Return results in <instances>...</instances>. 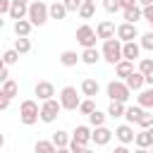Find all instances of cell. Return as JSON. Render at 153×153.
Listing matches in <instances>:
<instances>
[{
	"label": "cell",
	"instance_id": "obj_1",
	"mask_svg": "<svg viewBox=\"0 0 153 153\" xmlns=\"http://www.w3.org/2000/svg\"><path fill=\"white\" fill-rule=\"evenodd\" d=\"M33 26H43L50 19V5H45L43 0H31L29 2V17H26Z\"/></svg>",
	"mask_w": 153,
	"mask_h": 153
},
{
	"label": "cell",
	"instance_id": "obj_2",
	"mask_svg": "<svg viewBox=\"0 0 153 153\" xmlns=\"http://www.w3.org/2000/svg\"><path fill=\"white\" fill-rule=\"evenodd\" d=\"M122 41L120 38H108V41H103V60L105 62H110V65H117L120 60H124V55H122Z\"/></svg>",
	"mask_w": 153,
	"mask_h": 153
},
{
	"label": "cell",
	"instance_id": "obj_3",
	"mask_svg": "<svg viewBox=\"0 0 153 153\" xmlns=\"http://www.w3.org/2000/svg\"><path fill=\"white\" fill-rule=\"evenodd\" d=\"M19 120H22V124H26V127H31V124H36L38 120H41V108H38V103L36 100H22V105H19Z\"/></svg>",
	"mask_w": 153,
	"mask_h": 153
},
{
	"label": "cell",
	"instance_id": "obj_4",
	"mask_svg": "<svg viewBox=\"0 0 153 153\" xmlns=\"http://www.w3.org/2000/svg\"><path fill=\"white\" fill-rule=\"evenodd\" d=\"M60 103H62V110H79L81 98H79V93H76L74 86H65L60 91Z\"/></svg>",
	"mask_w": 153,
	"mask_h": 153
},
{
	"label": "cell",
	"instance_id": "obj_5",
	"mask_svg": "<svg viewBox=\"0 0 153 153\" xmlns=\"http://www.w3.org/2000/svg\"><path fill=\"white\" fill-rule=\"evenodd\" d=\"M60 110H62V103L60 100H55V98L43 100V105H41V122H45V124L55 122L57 115H60Z\"/></svg>",
	"mask_w": 153,
	"mask_h": 153
},
{
	"label": "cell",
	"instance_id": "obj_6",
	"mask_svg": "<svg viewBox=\"0 0 153 153\" xmlns=\"http://www.w3.org/2000/svg\"><path fill=\"white\" fill-rule=\"evenodd\" d=\"M105 91H108L110 100H120V103H127V100H129V93H131V88H129L124 81H110Z\"/></svg>",
	"mask_w": 153,
	"mask_h": 153
},
{
	"label": "cell",
	"instance_id": "obj_7",
	"mask_svg": "<svg viewBox=\"0 0 153 153\" xmlns=\"http://www.w3.org/2000/svg\"><path fill=\"white\" fill-rule=\"evenodd\" d=\"M96 38H98V33H96L88 24H81V26L76 29V43H79L81 48H96Z\"/></svg>",
	"mask_w": 153,
	"mask_h": 153
},
{
	"label": "cell",
	"instance_id": "obj_8",
	"mask_svg": "<svg viewBox=\"0 0 153 153\" xmlns=\"http://www.w3.org/2000/svg\"><path fill=\"white\" fill-rule=\"evenodd\" d=\"M136 36H139V31H136V24L122 22V24L117 26V38H120L122 43H129V41H134Z\"/></svg>",
	"mask_w": 153,
	"mask_h": 153
},
{
	"label": "cell",
	"instance_id": "obj_9",
	"mask_svg": "<svg viewBox=\"0 0 153 153\" xmlns=\"http://www.w3.org/2000/svg\"><path fill=\"white\" fill-rule=\"evenodd\" d=\"M96 33H98V38L108 41V38H115V36H117V26H115L110 19H103V22H98V26H96Z\"/></svg>",
	"mask_w": 153,
	"mask_h": 153
},
{
	"label": "cell",
	"instance_id": "obj_10",
	"mask_svg": "<svg viewBox=\"0 0 153 153\" xmlns=\"http://www.w3.org/2000/svg\"><path fill=\"white\" fill-rule=\"evenodd\" d=\"M33 93L38 96V100H50V98L55 96V86H53L50 81H38L36 88H33Z\"/></svg>",
	"mask_w": 153,
	"mask_h": 153
},
{
	"label": "cell",
	"instance_id": "obj_11",
	"mask_svg": "<svg viewBox=\"0 0 153 153\" xmlns=\"http://www.w3.org/2000/svg\"><path fill=\"white\" fill-rule=\"evenodd\" d=\"M115 136H117L120 143H131V141L136 139V134H134V129H131L129 122H127V124H120V127L115 129Z\"/></svg>",
	"mask_w": 153,
	"mask_h": 153
},
{
	"label": "cell",
	"instance_id": "obj_12",
	"mask_svg": "<svg viewBox=\"0 0 153 153\" xmlns=\"http://www.w3.org/2000/svg\"><path fill=\"white\" fill-rule=\"evenodd\" d=\"M72 139H74V141H79L81 146H86L88 141H93V131H91L86 124H79V127L72 131Z\"/></svg>",
	"mask_w": 153,
	"mask_h": 153
},
{
	"label": "cell",
	"instance_id": "obj_13",
	"mask_svg": "<svg viewBox=\"0 0 153 153\" xmlns=\"http://www.w3.org/2000/svg\"><path fill=\"white\" fill-rule=\"evenodd\" d=\"M112 134H115V131H110L105 124H103V127H96V129H93V143H96V146H105V143H110Z\"/></svg>",
	"mask_w": 153,
	"mask_h": 153
},
{
	"label": "cell",
	"instance_id": "obj_14",
	"mask_svg": "<svg viewBox=\"0 0 153 153\" xmlns=\"http://www.w3.org/2000/svg\"><path fill=\"white\" fill-rule=\"evenodd\" d=\"M122 55H124V60H139V55H141V43H136V41H129V43H124L122 45Z\"/></svg>",
	"mask_w": 153,
	"mask_h": 153
},
{
	"label": "cell",
	"instance_id": "obj_15",
	"mask_svg": "<svg viewBox=\"0 0 153 153\" xmlns=\"http://www.w3.org/2000/svg\"><path fill=\"white\" fill-rule=\"evenodd\" d=\"M124 84H127L131 91H141V88H143V84H146V76H143V74L136 69V72H131V74L124 79Z\"/></svg>",
	"mask_w": 153,
	"mask_h": 153
},
{
	"label": "cell",
	"instance_id": "obj_16",
	"mask_svg": "<svg viewBox=\"0 0 153 153\" xmlns=\"http://www.w3.org/2000/svg\"><path fill=\"white\" fill-rule=\"evenodd\" d=\"M139 72L146 76V84H148V86H153V60L143 57V60L139 62Z\"/></svg>",
	"mask_w": 153,
	"mask_h": 153
},
{
	"label": "cell",
	"instance_id": "obj_17",
	"mask_svg": "<svg viewBox=\"0 0 153 153\" xmlns=\"http://www.w3.org/2000/svg\"><path fill=\"white\" fill-rule=\"evenodd\" d=\"M100 57H103V53L96 50V48H84V53H81V62L84 65H96Z\"/></svg>",
	"mask_w": 153,
	"mask_h": 153
},
{
	"label": "cell",
	"instance_id": "obj_18",
	"mask_svg": "<svg viewBox=\"0 0 153 153\" xmlns=\"http://www.w3.org/2000/svg\"><path fill=\"white\" fill-rule=\"evenodd\" d=\"M98 91H100V86H98L96 79H84V81H81V93H84V96L93 98V96H98Z\"/></svg>",
	"mask_w": 153,
	"mask_h": 153
},
{
	"label": "cell",
	"instance_id": "obj_19",
	"mask_svg": "<svg viewBox=\"0 0 153 153\" xmlns=\"http://www.w3.org/2000/svg\"><path fill=\"white\" fill-rule=\"evenodd\" d=\"M122 14H124V22L136 24L139 19H143V7H129V10H122Z\"/></svg>",
	"mask_w": 153,
	"mask_h": 153
},
{
	"label": "cell",
	"instance_id": "obj_20",
	"mask_svg": "<svg viewBox=\"0 0 153 153\" xmlns=\"http://www.w3.org/2000/svg\"><path fill=\"white\" fill-rule=\"evenodd\" d=\"M115 72H117V76L127 79V76L134 72V62H131V60H120V62L115 65Z\"/></svg>",
	"mask_w": 153,
	"mask_h": 153
},
{
	"label": "cell",
	"instance_id": "obj_21",
	"mask_svg": "<svg viewBox=\"0 0 153 153\" xmlns=\"http://www.w3.org/2000/svg\"><path fill=\"white\" fill-rule=\"evenodd\" d=\"M124 112H127L124 103H120V100H110V108H108V117L117 120V117H124Z\"/></svg>",
	"mask_w": 153,
	"mask_h": 153
},
{
	"label": "cell",
	"instance_id": "obj_22",
	"mask_svg": "<svg viewBox=\"0 0 153 153\" xmlns=\"http://www.w3.org/2000/svg\"><path fill=\"white\" fill-rule=\"evenodd\" d=\"M146 110L141 108V105H131V108H127V112H124V117H127V122L129 124H136L139 120H141V115H143Z\"/></svg>",
	"mask_w": 153,
	"mask_h": 153
},
{
	"label": "cell",
	"instance_id": "obj_23",
	"mask_svg": "<svg viewBox=\"0 0 153 153\" xmlns=\"http://www.w3.org/2000/svg\"><path fill=\"white\" fill-rule=\"evenodd\" d=\"M136 100H139L141 108H151V110H153V86H151V88H143V91L136 96Z\"/></svg>",
	"mask_w": 153,
	"mask_h": 153
},
{
	"label": "cell",
	"instance_id": "obj_24",
	"mask_svg": "<svg viewBox=\"0 0 153 153\" xmlns=\"http://www.w3.org/2000/svg\"><path fill=\"white\" fill-rule=\"evenodd\" d=\"M67 12H69V10L65 7V2H57V0H55V2L50 5V19H65Z\"/></svg>",
	"mask_w": 153,
	"mask_h": 153
},
{
	"label": "cell",
	"instance_id": "obj_25",
	"mask_svg": "<svg viewBox=\"0 0 153 153\" xmlns=\"http://www.w3.org/2000/svg\"><path fill=\"white\" fill-rule=\"evenodd\" d=\"M14 50H17L19 55H26V53L31 50V41H29V36H17V38H14Z\"/></svg>",
	"mask_w": 153,
	"mask_h": 153
},
{
	"label": "cell",
	"instance_id": "obj_26",
	"mask_svg": "<svg viewBox=\"0 0 153 153\" xmlns=\"http://www.w3.org/2000/svg\"><path fill=\"white\" fill-rule=\"evenodd\" d=\"M69 141H72V136H69L67 131H62V129H57V131L53 134V143H55L57 148H67Z\"/></svg>",
	"mask_w": 153,
	"mask_h": 153
},
{
	"label": "cell",
	"instance_id": "obj_27",
	"mask_svg": "<svg viewBox=\"0 0 153 153\" xmlns=\"http://www.w3.org/2000/svg\"><path fill=\"white\" fill-rule=\"evenodd\" d=\"M31 29H33V24H31L29 19H19V22H14V33H17V36H29Z\"/></svg>",
	"mask_w": 153,
	"mask_h": 153
},
{
	"label": "cell",
	"instance_id": "obj_28",
	"mask_svg": "<svg viewBox=\"0 0 153 153\" xmlns=\"http://www.w3.org/2000/svg\"><path fill=\"white\" fill-rule=\"evenodd\" d=\"M79 60H81V55H76L74 50H65V53L60 55V62H62L65 67H74Z\"/></svg>",
	"mask_w": 153,
	"mask_h": 153
},
{
	"label": "cell",
	"instance_id": "obj_29",
	"mask_svg": "<svg viewBox=\"0 0 153 153\" xmlns=\"http://www.w3.org/2000/svg\"><path fill=\"white\" fill-rule=\"evenodd\" d=\"M134 143H136V148H148V146H153V141H151V131H148V129L139 131L136 139H134Z\"/></svg>",
	"mask_w": 153,
	"mask_h": 153
},
{
	"label": "cell",
	"instance_id": "obj_30",
	"mask_svg": "<svg viewBox=\"0 0 153 153\" xmlns=\"http://www.w3.org/2000/svg\"><path fill=\"white\" fill-rule=\"evenodd\" d=\"M17 91H19L17 81H12V79L2 81V88H0V93H2V96H7V98H14V96H17Z\"/></svg>",
	"mask_w": 153,
	"mask_h": 153
},
{
	"label": "cell",
	"instance_id": "obj_31",
	"mask_svg": "<svg viewBox=\"0 0 153 153\" xmlns=\"http://www.w3.org/2000/svg\"><path fill=\"white\" fill-rule=\"evenodd\" d=\"M33 151H36V153H57V146L53 143V139H50V141H36Z\"/></svg>",
	"mask_w": 153,
	"mask_h": 153
},
{
	"label": "cell",
	"instance_id": "obj_32",
	"mask_svg": "<svg viewBox=\"0 0 153 153\" xmlns=\"http://www.w3.org/2000/svg\"><path fill=\"white\" fill-rule=\"evenodd\" d=\"M105 117H108V112H100V110L96 108V110L88 115V122H91L93 127H103V124H105Z\"/></svg>",
	"mask_w": 153,
	"mask_h": 153
},
{
	"label": "cell",
	"instance_id": "obj_33",
	"mask_svg": "<svg viewBox=\"0 0 153 153\" xmlns=\"http://www.w3.org/2000/svg\"><path fill=\"white\" fill-rule=\"evenodd\" d=\"M93 14H96V5H93V2H84V5L79 7V17H81V19H91Z\"/></svg>",
	"mask_w": 153,
	"mask_h": 153
},
{
	"label": "cell",
	"instance_id": "obj_34",
	"mask_svg": "<svg viewBox=\"0 0 153 153\" xmlns=\"http://www.w3.org/2000/svg\"><path fill=\"white\" fill-rule=\"evenodd\" d=\"M2 62H5V65H10V67H12V65H17V62H19V53H17L14 48H12V50H5V53H2Z\"/></svg>",
	"mask_w": 153,
	"mask_h": 153
},
{
	"label": "cell",
	"instance_id": "obj_35",
	"mask_svg": "<svg viewBox=\"0 0 153 153\" xmlns=\"http://www.w3.org/2000/svg\"><path fill=\"white\" fill-rule=\"evenodd\" d=\"M93 110H96V103H93L91 98H86V100H81V105H79V112H81V115H86V117H88V115H91Z\"/></svg>",
	"mask_w": 153,
	"mask_h": 153
},
{
	"label": "cell",
	"instance_id": "obj_36",
	"mask_svg": "<svg viewBox=\"0 0 153 153\" xmlns=\"http://www.w3.org/2000/svg\"><path fill=\"white\" fill-rule=\"evenodd\" d=\"M136 124H139L141 129H148V127H153V112H143V115H141V120H139Z\"/></svg>",
	"mask_w": 153,
	"mask_h": 153
},
{
	"label": "cell",
	"instance_id": "obj_37",
	"mask_svg": "<svg viewBox=\"0 0 153 153\" xmlns=\"http://www.w3.org/2000/svg\"><path fill=\"white\" fill-rule=\"evenodd\" d=\"M141 48L153 53V31H148V33H143V36H141Z\"/></svg>",
	"mask_w": 153,
	"mask_h": 153
},
{
	"label": "cell",
	"instance_id": "obj_38",
	"mask_svg": "<svg viewBox=\"0 0 153 153\" xmlns=\"http://www.w3.org/2000/svg\"><path fill=\"white\" fill-rule=\"evenodd\" d=\"M103 10L105 12H117L122 7H120V0H103Z\"/></svg>",
	"mask_w": 153,
	"mask_h": 153
},
{
	"label": "cell",
	"instance_id": "obj_39",
	"mask_svg": "<svg viewBox=\"0 0 153 153\" xmlns=\"http://www.w3.org/2000/svg\"><path fill=\"white\" fill-rule=\"evenodd\" d=\"M62 2H65V7L69 12H79V7L84 5V0H62Z\"/></svg>",
	"mask_w": 153,
	"mask_h": 153
},
{
	"label": "cell",
	"instance_id": "obj_40",
	"mask_svg": "<svg viewBox=\"0 0 153 153\" xmlns=\"http://www.w3.org/2000/svg\"><path fill=\"white\" fill-rule=\"evenodd\" d=\"M143 19L153 26V5H146V7H143Z\"/></svg>",
	"mask_w": 153,
	"mask_h": 153
},
{
	"label": "cell",
	"instance_id": "obj_41",
	"mask_svg": "<svg viewBox=\"0 0 153 153\" xmlns=\"http://www.w3.org/2000/svg\"><path fill=\"white\" fill-rule=\"evenodd\" d=\"M7 79H10V65L2 62L0 65V81H7Z\"/></svg>",
	"mask_w": 153,
	"mask_h": 153
},
{
	"label": "cell",
	"instance_id": "obj_42",
	"mask_svg": "<svg viewBox=\"0 0 153 153\" xmlns=\"http://www.w3.org/2000/svg\"><path fill=\"white\" fill-rule=\"evenodd\" d=\"M84 148H86V146H81V143L74 141V139L69 141V151H72V153H84Z\"/></svg>",
	"mask_w": 153,
	"mask_h": 153
},
{
	"label": "cell",
	"instance_id": "obj_43",
	"mask_svg": "<svg viewBox=\"0 0 153 153\" xmlns=\"http://www.w3.org/2000/svg\"><path fill=\"white\" fill-rule=\"evenodd\" d=\"M12 10V0H0V14H10Z\"/></svg>",
	"mask_w": 153,
	"mask_h": 153
},
{
	"label": "cell",
	"instance_id": "obj_44",
	"mask_svg": "<svg viewBox=\"0 0 153 153\" xmlns=\"http://www.w3.org/2000/svg\"><path fill=\"white\" fill-rule=\"evenodd\" d=\"M10 100H12V98H7V96L0 93V110H7V108H10Z\"/></svg>",
	"mask_w": 153,
	"mask_h": 153
},
{
	"label": "cell",
	"instance_id": "obj_45",
	"mask_svg": "<svg viewBox=\"0 0 153 153\" xmlns=\"http://www.w3.org/2000/svg\"><path fill=\"white\" fill-rule=\"evenodd\" d=\"M120 7H122V10H129V7H136V0H120Z\"/></svg>",
	"mask_w": 153,
	"mask_h": 153
},
{
	"label": "cell",
	"instance_id": "obj_46",
	"mask_svg": "<svg viewBox=\"0 0 153 153\" xmlns=\"http://www.w3.org/2000/svg\"><path fill=\"white\" fill-rule=\"evenodd\" d=\"M112 153H129V148H127V143H122V146H117Z\"/></svg>",
	"mask_w": 153,
	"mask_h": 153
},
{
	"label": "cell",
	"instance_id": "obj_47",
	"mask_svg": "<svg viewBox=\"0 0 153 153\" xmlns=\"http://www.w3.org/2000/svg\"><path fill=\"white\" fill-rule=\"evenodd\" d=\"M141 2V7H146V5H153V0H139Z\"/></svg>",
	"mask_w": 153,
	"mask_h": 153
},
{
	"label": "cell",
	"instance_id": "obj_48",
	"mask_svg": "<svg viewBox=\"0 0 153 153\" xmlns=\"http://www.w3.org/2000/svg\"><path fill=\"white\" fill-rule=\"evenodd\" d=\"M57 153H72V151H69V146H67V148H57Z\"/></svg>",
	"mask_w": 153,
	"mask_h": 153
},
{
	"label": "cell",
	"instance_id": "obj_49",
	"mask_svg": "<svg viewBox=\"0 0 153 153\" xmlns=\"http://www.w3.org/2000/svg\"><path fill=\"white\" fill-rule=\"evenodd\" d=\"M134 153H151V151H148V148H136Z\"/></svg>",
	"mask_w": 153,
	"mask_h": 153
},
{
	"label": "cell",
	"instance_id": "obj_50",
	"mask_svg": "<svg viewBox=\"0 0 153 153\" xmlns=\"http://www.w3.org/2000/svg\"><path fill=\"white\" fill-rule=\"evenodd\" d=\"M12 2H22V5H29L31 0H12Z\"/></svg>",
	"mask_w": 153,
	"mask_h": 153
},
{
	"label": "cell",
	"instance_id": "obj_51",
	"mask_svg": "<svg viewBox=\"0 0 153 153\" xmlns=\"http://www.w3.org/2000/svg\"><path fill=\"white\" fill-rule=\"evenodd\" d=\"M148 131H151V141H153V127H148Z\"/></svg>",
	"mask_w": 153,
	"mask_h": 153
},
{
	"label": "cell",
	"instance_id": "obj_52",
	"mask_svg": "<svg viewBox=\"0 0 153 153\" xmlns=\"http://www.w3.org/2000/svg\"><path fill=\"white\" fill-rule=\"evenodd\" d=\"M84 153H93V151H88V148H84Z\"/></svg>",
	"mask_w": 153,
	"mask_h": 153
},
{
	"label": "cell",
	"instance_id": "obj_53",
	"mask_svg": "<svg viewBox=\"0 0 153 153\" xmlns=\"http://www.w3.org/2000/svg\"><path fill=\"white\" fill-rule=\"evenodd\" d=\"M84 2H93V0H84Z\"/></svg>",
	"mask_w": 153,
	"mask_h": 153
},
{
	"label": "cell",
	"instance_id": "obj_54",
	"mask_svg": "<svg viewBox=\"0 0 153 153\" xmlns=\"http://www.w3.org/2000/svg\"><path fill=\"white\" fill-rule=\"evenodd\" d=\"M151 31H153V29H151Z\"/></svg>",
	"mask_w": 153,
	"mask_h": 153
},
{
	"label": "cell",
	"instance_id": "obj_55",
	"mask_svg": "<svg viewBox=\"0 0 153 153\" xmlns=\"http://www.w3.org/2000/svg\"><path fill=\"white\" fill-rule=\"evenodd\" d=\"M151 153H153V151H151Z\"/></svg>",
	"mask_w": 153,
	"mask_h": 153
}]
</instances>
